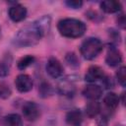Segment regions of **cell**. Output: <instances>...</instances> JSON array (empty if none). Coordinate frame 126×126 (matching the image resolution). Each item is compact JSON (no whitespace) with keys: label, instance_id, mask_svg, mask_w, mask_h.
Masks as SVG:
<instances>
[{"label":"cell","instance_id":"cell-1","mask_svg":"<svg viewBox=\"0 0 126 126\" xmlns=\"http://www.w3.org/2000/svg\"><path fill=\"white\" fill-rule=\"evenodd\" d=\"M51 19L43 16L40 19L23 27L15 35L14 44L17 47H31L37 44L50 29Z\"/></svg>","mask_w":126,"mask_h":126},{"label":"cell","instance_id":"cell-2","mask_svg":"<svg viewBox=\"0 0 126 126\" xmlns=\"http://www.w3.org/2000/svg\"><path fill=\"white\" fill-rule=\"evenodd\" d=\"M57 29L61 35L69 38H77L85 33L87 27L86 24L80 20L66 18L58 22Z\"/></svg>","mask_w":126,"mask_h":126},{"label":"cell","instance_id":"cell-3","mask_svg":"<svg viewBox=\"0 0 126 126\" xmlns=\"http://www.w3.org/2000/svg\"><path fill=\"white\" fill-rule=\"evenodd\" d=\"M102 47L103 45L100 39L96 37H88L82 42L80 46V52L85 59L92 60L101 52Z\"/></svg>","mask_w":126,"mask_h":126},{"label":"cell","instance_id":"cell-4","mask_svg":"<svg viewBox=\"0 0 126 126\" xmlns=\"http://www.w3.org/2000/svg\"><path fill=\"white\" fill-rule=\"evenodd\" d=\"M22 112L24 118L28 121H34L40 115V109L38 105L33 101H27L22 107Z\"/></svg>","mask_w":126,"mask_h":126},{"label":"cell","instance_id":"cell-5","mask_svg":"<svg viewBox=\"0 0 126 126\" xmlns=\"http://www.w3.org/2000/svg\"><path fill=\"white\" fill-rule=\"evenodd\" d=\"M46 71L51 78L58 79L63 75L64 69L61 62L58 59L54 57H50L46 63Z\"/></svg>","mask_w":126,"mask_h":126},{"label":"cell","instance_id":"cell-6","mask_svg":"<svg viewBox=\"0 0 126 126\" xmlns=\"http://www.w3.org/2000/svg\"><path fill=\"white\" fill-rule=\"evenodd\" d=\"M15 86L20 93H27L32 89V79L27 74H20L15 80Z\"/></svg>","mask_w":126,"mask_h":126},{"label":"cell","instance_id":"cell-7","mask_svg":"<svg viewBox=\"0 0 126 126\" xmlns=\"http://www.w3.org/2000/svg\"><path fill=\"white\" fill-rule=\"evenodd\" d=\"M105 62L110 67L118 66L122 62V53L120 52L119 49H117L114 46L109 47V49H108V51L106 53Z\"/></svg>","mask_w":126,"mask_h":126},{"label":"cell","instance_id":"cell-8","mask_svg":"<svg viewBox=\"0 0 126 126\" xmlns=\"http://www.w3.org/2000/svg\"><path fill=\"white\" fill-rule=\"evenodd\" d=\"M104 76H105V74L99 66L93 65L88 68L86 75H85V80L89 83H94L96 81L102 80Z\"/></svg>","mask_w":126,"mask_h":126},{"label":"cell","instance_id":"cell-9","mask_svg":"<svg viewBox=\"0 0 126 126\" xmlns=\"http://www.w3.org/2000/svg\"><path fill=\"white\" fill-rule=\"evenodd\" d=\"M8 15L13 22H21L27 16V9L21 4H15L9 8Z\"/></svg>","mask_w":126,"mask_h":126},{"label":"cell","instance_id":"cell-10","mask_svg":"<svg viewBox=\"0 0 126 126\" xmlns=\"http://www.w3.org/2000/svg\"><path fill=\"white\" fill-rule=\"evenodd\" d=\"M83 95L90 100H96L102 94V89L98 85L90 84L87 85L83 90Z\"/></svg>","mask_w":126,"mask_h":126},{"label":"cell","instance_id":"cell-11","mask_svg":"<svg viewBox=\"0 0 126 126\" xmlns=\"http://www.w3.org/2000/svg\"><path fill=\"white\" fill-rule=\"evenodd\" d=\"M75 84L72 80L65 78L58 84V91L62 95L65 96H73L75 94Z\"/></svg>","mask_w":126,"mask_h":126},{"label":"cell","instance_id":"cell-12","mask_svg":"<svg viewBox=\"0 0 126 126\" xmlns=\"http://www.w3.org/2000/svg\"><path fill=\"white\" fill-rule=\"evenodd\" d=\"M100 8L103 12H105L107 14H113V13L119 12L122 8V5L119 1L107 0V1H102L100 3Z\"/></svg>","mask_w":126,"mask_h":126},{"label":"cell","instance_id":"cell-13","mask_svg":"<svg viewBox=\"0 0 126 126\" xmlns=\"http://www.w3.org/2000/svg\"><path fill=\"white\" fill-rule=\"evenodd\" d=\"M82 121L83 115L79 109H72L66 114V122L70 126H80Z\"/></svg>","mask_w":126,"mask_h":126},{"label":"cell","instance_id":"cell-14","mask_svg":"<svg viewBox=\"0 0 126 126\" xmlns=\"http://www.w3.org/2000/svg\"><path fill=\"white\" fill-rule=\"evenodd\" d=\"M3 126H22L23 120L21 116L17 113H11L6 115L2 120Z\"/></svg>","mask_w":126,"mask_h":126},{"label":"cell","instance_id":"cell-15","mask_svg":"<svg viewBox=\"0 0 126 126\" xmlns=\"http://www.w3.org/2000/svg\"><path fill=\"white\" fill-rule=\"evenodd\" d=\"M103 103L108 109L113 110L119 104V97L114 93H108L103 98Z\"/></svg>","mask_w":126,"mask_h":126},{"label":"cell","instance_id":"cell-16","mask_svg":"<svg viewBox=\"0 0 126 126\" xmlns=\"http://www.w3.org/2000/svg\"><path fill=\"white\" fill-rule=\"evenodd\" d=\"M86 114L90 118L95 117L100 112V104L95 100H91L86 105Z\"/></svg>","mask_w":126,"mask_h":126},{"label":"cell","instance_id":"cell-17","mask_svg":"<svg viewBox=\"0 0 126 126\" xmlns=\"http://www.w3.org/2000/svg\"><path fill=\"white\" fill-rule=\"evenodd\" d=\"M34 60H35V59H34L33 56H32V55H27V56L22 57V58L18 61L17 66H18V68H19L20 70H24V69L28 68L29 66H31V65L34 62Z\"/></svg>","mask_w":126,"mask_h":126},{"label":"cell","instance_id":"cell-18","mask_svg":"<svg viewBox=\"0 0 126 126\" xmlns=\"http://www.w3.org/2000/svg\"><path fill=\"white\" fill-rule=\"evenodd\" d=\"M38 92H39L40 96H42V97H47V96H49V95L52 94V88H51V86H50L48 83L44 82V83H42V84L39 86Z\"/></svg>","mask_w":126,"mask_h":126},{"label":"cell","instance_id":"cell-19","mask_svg":"<svg viewBox=\"0 0 126 126\" xmlns=\"http://www.w3.org/2000/svg\"><path fill=\"white\" fill-rule=\"evenodd\" d=\"M116 79H117L118 83L122 87H125V85H126V68L124 66L120 67L117 70V72H116Z\"/></svg>","mask_w":126,"mask_h":126},{"label":"cell","instance_id":"cell-20","mask_svg":"<svg viewBox=\"0 0 126 126\" xmlns=\"http://www.w3.org/2000/svg\"><path fill=\"white\" fill-rule=\"evenodd\" d=\"M65 60L67 62V64L71 67H78L79 66V59L77 57V55L74 53V52H70V53H67L66 57H65Z\"/></svg>","mask_w":126,"mask_h":126},{"label":"cell","instance_id":"cell-21","mask_svg":"<svg viewBox=\"0 0 126 126\" xmlns=\"http://www.w3.org/2000/svg\"><path fill=\"white\" fill-rule=\"evenodd\" d=\"M11 95V89L8 85L0 83V98H7Z\"/></svg>","mask_w":126,"mask_h":126},{"label":"cell","instance_id":"cell-22","mask_svg":"<svg viewBox=\"0 0 126 126\" xmlns=\"http://www.w3.org/2000/svg\"><path fill=\"white\" fill-rule=\"evenodd\" d=\"M9 74V64L7 61H0V78L5 77Z\"/></svg>","mask_w":126,"mask_h":126},{"label":"cell","instance_id":"cell-23","mask_svg":"<svg viewBox=\"0 0 126 126\" xmlns=\"http://www.w3.org/2000/svg\"><path fill=\"white\" fill-rule=\"evenodd\" d=\"M65 4L69 7V8H72V9H79L82 7L83 5V2L81 0H67L65 2Z\"/></svg>","mask_w":126,"mask_h":126},{"label":"cell","instance_id":"cell-24","mask_svg":"<svg viewBox=\"0 0 126 126\" xmlns=\"http://www.w3.org/2000/svg\"><path fill=\"white\" fill-rule=\"evenodd\" d=\"M102 82H103V85L105 88L109 89V88H113V81L111 78H109L108 76H104L103 79H102Z\"/></svg>","mask_w":126,"mask_h":126},{"label":"cell","instance_id":"cell-25","mask_svg":"<svg viewBox=\"0 0 126 126\" xmlns=\"http://www.w3.org/2000/svg\"><path fill=\"white\" fill-rule=\"evenodd\" d=\"M116 22H117V25L121 28V29H125V24H126V20H125V16H124V14H121V15H119L118 17H117V20H116Z\"/></svg>","mask_w":126,"mask_h":126},{"label":"cell","instance_id":"cell-26","mask_svg":"<svg viewBox=\"0 0 126 126\" xmlns=\"http://www.w3.org/2000/svg\"><path fill=\"white\" fill-rule=\"evenodd\" d=\"M109 34H110V37L112 38V40H114L116 42H119L120 41V34L117 32L111 30V31H109Z\"/></svg>","mask_w":126,"mask_h":126},{"label":"cell","instance_id":"cell-27","mask_svg":"<svg viewBox=\"0 0 126 126\" xmlns=\"http://www.w3.org/2000/svg\"><path fill=\"white\" fill-rule=\"evenodd\" d=\"M0 34H1V29H0Z\"/></svg>","mask_w":126,"mask_h":126}]
</instances>
